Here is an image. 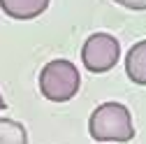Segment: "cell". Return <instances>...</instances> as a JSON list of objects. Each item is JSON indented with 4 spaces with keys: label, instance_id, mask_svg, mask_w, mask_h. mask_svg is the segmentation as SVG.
Returning a JSON list of instances; mask_svg holds the SVG:
<instances>
[{
    "label": "cell",
    "instance_id": "cell-1",
    "mask_svg": "<svg viewBox=\"0 0 146 144\" xmlns=\"http://www.w3.org/2000/svg\"><path fill=\"white\" fill-rule=\"evenodd\" d=\"M88 133L98 142H130L135 139V121L123 102H102L88 119Z\"/></svg>",
    "mask_w": 146,
    "mask_h": 144
},
{
    "label": "cell",
    "instance_id": "cell-2",
    "mask_svg": "<svg viewBox=\"0 0 146 144\" xmlns=\"http://www.w3.org/2000/svg\"><path fill=\"white\" fill-rule=\"evenodd\" d=\"M81 88V75L79 67L65 61L56 58L49 61L40 72V91L49 102H70Z\"/></svg>",
    "mask_w": 146,
    "mask_h": 144
},
{
    "label": "cell",
    "instance_id": "cell-3",
    "mask_svg": "<svg viewBox=\"0 0 146 144\" xmlns=\"http://www.w3.org/2000/svg\"><path fill=\"white\" fill-rule=\"evenodd\" d=\"M121 58V44L109 33H93L81 47V63L88 72H109Z\"/></svg>",
    "mask_w": 146,
    "mask_h": 144
},
{
    "label": "cell",
    "instance_id": "cell-4",
    "mask_svg": "<svg viewBox=\"0 0 146 144\" xmlns=\"http://www.w3.org/2000/svg\"><path fill=\"white\" fill-rule=\"evenodd\" d=\"M49 3L51 0H0V7L9 19L30 21V19H37L40 14H44Z\"/></svg>",
    "mask_w": 146,
    "mask_h": 144
},
{
    "label": "cell",
    "instance_id": "cell-5",
    "mask_svg": "<svg viewBox=\"0 0 146 144\" xmlns=\"http://www.w3.org/2000/svg\"><path fill=\"white\" fill-rule=\"evenodd\" d=\"M125 75L132 84L146 86V40L130 47L125 56Z\"/></svg>",
    "mask_w": 146,
    "mask_h": 144
},
{
    "label": "cell",
    "instance_id": "cell-6",
    "mask_svg": "<svg viewBox=\"0 0 146 144\" xmlns=\"http://www.w3.org/2000/svg\"><path fill=\"white\" fill-rule=\"evenodd\" d=\"M0 144H28L26 125L14 119H0Z\"/></svg>",
    "mask_w": 146,
    "mask_h": 144
},
{
    "label": "cell",
    "instance_id": "cell-7",
    "mask_svg": "<svg viewBox=\"0 0 146 144\" xmlns=\"http://www.w3.org/2000/svg\"><path fill=\"white\" fill-rule=\"evenodd\" d=\"M116 5H123L125 9H132V12H144L146 9V0H114Z\"/></svg>",
    "mask_w": 146,
    "mask_h": 144
},
{
    "label": "cell",
    "instance_id": "cell-8",
    "mask_svg": "<svg viewBox=\"0 0 146 144\" xmlns=\"http://www.w3.org/2000/svg\"><path fill=\"white\" fill-rule=\"evenodd\" d=\"M3 109H7V102H5V98H3V95H0V112H3Z\"/></svg>",
    "mask_w": 146,
    "mask_h": 144
}]
</instances>
